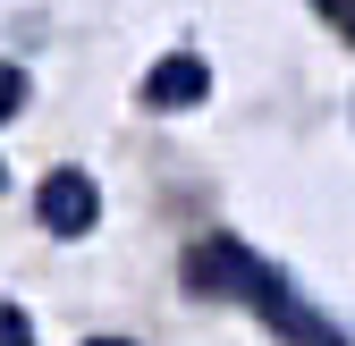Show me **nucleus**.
Listing matches in <instances>:
<instances>
[{
    "mask_svg": "<svg viewBox=\"0 0 355 346\" xmlns=\"http://www.w3.org/2000/svg\"><path fill=\"white\" fill-rule=\"evenodd\" d=\"M187 287H195V295H237V304H254L288 346H355L330 313H313V304L296 295V279H288L279 262L245 253L237 237H203V245L187 253Z\"/></svg>",
    "mask_w": 355,
    "mask_h": 346,
    "instance_id": "obj_1",
    "label": "nucleus"
},
{
    "mask_svg": "<svg viewBox=\"0 0 355 346\" xmlns=\"http://www.w3.org/2000/svg\"><path fill=\"white\" fill-rule=\"evenodd\" d=\"M85 346H136V338H85Z\"/></svg>",
    "mask_w": 355,
    "mask_h": 346,
    "instance_id": "obj_7",
    "label": "nucleus"
},
{
    "mask_svg": "<svg viewBox=\"0 0 355 346\" xmlns=\"http://www.w3.org/2000/svg\"><path fill=\"white\" fill-rule=\"evenodd\" d=\"M34 211H42V228H51V237H94V220H102V186L85 178V169H51V178H42V194H34Z\"/></svg>",
    "mask_w": 355,
    "mask_h": 346,
    "instance_id": "obj_2",
    "label": "nucleus"
},
{
    "mask_svg": "<svg viewBox=\"0 0 355 346\" xmlns=\"http://www.w3.org/2000/svg\"><path fill=\"white\" fill-rule=\"evenodd\" d=\"M313 9H322V17H330V26H338L347 42H355V0H313Z\"/></svg>",
    "mask_w": 355,
    "mask_h": 346,
    "instance_id": "obj_6",
    "label": "nucleus"
},
{
    "mask_svg": "<svg viewBox=\"0 0 355 346\" xmlns=\"http://www.w3.org/2000/svg\"><path fill=\"white\" fill-rule=\"evenodd\" d=\"M0 346H34V321L17 304H0Z\"/></svg>",
    "mask_w": 355,
    "mask_h": 346,
    "instance_id": "obj_5",
    "label": "nucleus"
},
{
    "mask_svg": "<svg viewBox=\"0 0 355 346\" xmlns=\"http://www.w3.org/2000/svg\"><path fill=\"white\" fill-rule=\"evenodd\" d=\"M0 186H9V169H0Z\"/></svg>",
    "mask_w": 355,
    "mask_h": 346,
    "instance_id": "obj_8",
    "label": "nucleus"
},
{
    "mask_svg": "<svg viewBox=\"0 0 355 346\" xmlns=\"http://www.w3.org/2000/svg\"><path fill=\"white\" fill-rule=\"evenodd\" d=\"M26 110V68H0V127Z\"/></svg>",
    "mask_w": 355,
    "mask_h": 346,
    "instance_id": "obj_4",
    "label": "nucleus"
},
{
    "mask_svg": "<svg viewBox=\"0 0 355 346\" xmlns=\"http://www.w3.org/2000/svg\"><path fill=\"white\" fill-rule=\"evenodd\" d=\"M203 93H211V68H203L195 51H169V60L144 68V102H153V110H195Z\"/></svg>",
    "mask_w": 355,
    "mask_h": 346,
    "instance_id": "obj_3",
    "label": "nucleus"
}]
</instances>
